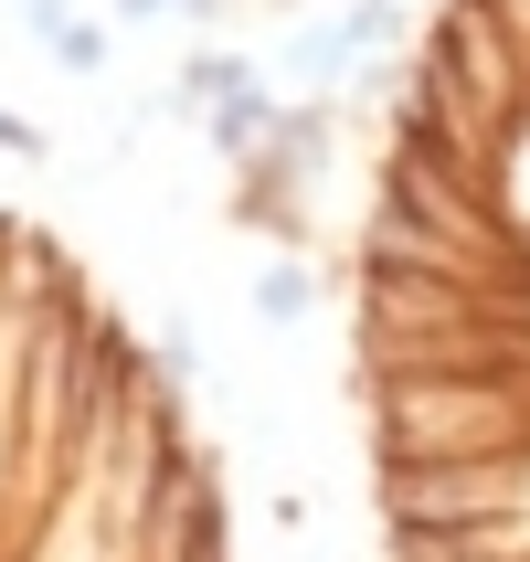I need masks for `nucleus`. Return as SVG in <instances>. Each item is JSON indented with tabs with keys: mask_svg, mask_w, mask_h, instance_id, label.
Segmentation results:
<instances>
[{
	"mask_svg": "<svg viewBox=\"0 0 530 562\" xmlns=\"http://www.w3.org/2000/svg\"><path fill=\"white\" fill-rule=\"evenodd\" d=\"M488 202H499V223L530 245V106L499 127V181H488Z\"/></svg>",
	"mask_w": 530,
	"mask_h": 562,
	"instance_id": "f257e3e1",
	"label": "nucleus"
},
{
	"mask_svg": "<svg viewBox=\"0 0 530 562\" xmlns=\"http://www.w3.org/2000/svg\"><path fill=\"white\" fill-rule=\"evenodd\" d=\"M277 127H286V106H277L266 86H255V75H245L234 95H213V138H223L234 159H245V138H277Z\"/></svg>",
	"mask_w": 530,
	"mask_h": 562,
	"instance_id": "f03ea898",
	"label": "nucleus"
},
{
	"mask_svg": "<svg viewBox=\"0 0 530 562\" xmlns=\"http://www.w3.org/2000/svg\"><path fill=\"white\" fill-rule=\"evenodd\" d=\"M308 297H318V277L297 266V255H277V266L255 277V318H308Z\"/></svg>",
	"mask_w": 530,
	"mask_h": 562,
	"instance_id": "7ed1b4c3",
	"label": "nucleus"
},
{
	"mask_svg": "<svg viewBox=\"0 0 530 562\" xmlns=\"http://www.w3.org/2000/svg\"><path fill=\"white\" fill-rule=\"evenodd\" d=\"M54 54L75 64V75H95V64H106V32H86V22H64V32H54Z\"/></svg>",
	"mask_w": 530,
	"mask_h": 562,
	"instance_id": "20e7f679",
	"label": "nucleus"
},
{
	"mask_svg": "<svg viewBox=\"0 0 530 562\" xmlns=\"http://www.w3.org/2000/svg\"><path fill=\"white\" fill-rule=\"evenodd\" d=\"M0 149H11V159H43V127H32V117H11V106H0Z\"/></svg>",
	"mask_w": 530,
	"mask_h": 562,
	"instance_id": "39448f33",
	"label": "nucleus"
},
{
	"mask_svg": "<svg viewBox=\"0 0 530 562\" xmlns=\"http://www.w3.org/2000/svg\"><path fill=\"white\" fill-rule=\"evenodd\" d=\"M181 11H223V0H181Z\"/></svg>",
	"mask_w": 530,
	"mask_h": 562,
	"instance_id": "423d86ee",
	"label": "nucleus"
}]
</instances>
